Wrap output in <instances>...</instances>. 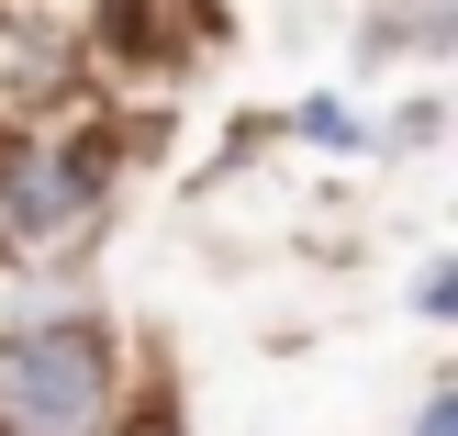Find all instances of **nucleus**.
<instances>
[{
	"label": "nucleus",
	"instance_id": "1",
	"mask_svg": "<svg viewBox=\"0 0 458 436\" xmlns=\"http://www.w3.org/2000/svg\"><path fill=\"white\" fill-rule=\"evenodd\" d=\"M123 403V325L101 303H34L0 325V425L12 436H89Z\"/></svg>",
	"mask_w": 458,
	"mask_h": 436
},
{
	"label": "nucleus",
	"instance_id": "2",
	"mask_svg": "<svg viewBox=\"0 0 458 436\" xmlns=\"http://www.w3.org/2000/svg\"><path fill=\"white\" fill-rule=\"evenodd\" d=\"M101 146L67 134V146H0V235L12 246H56L101 213Z\"/></svg>",
	"mask_w": 458,
	"mask_h": 436
},
{
	"label": "nucleus",
	"instance_id": "3",
	"mask_svg": "<svg viewBox=\"0 0 458 436\" xmlns=\"http://www.w3.org/2000/svg\"><path fill=\"white\" fill-rule=\"evenodd\" d=\"M89 436H191V425H179V403H134V415H101Z\"/></svg>",
	"mask_w": 458,
	"mask_h": 436
},
{
	"label": "nucleus",
	"instance_id": "4",
	"mask_svg": "<svg viewBox=\"0 0 458 436\" xmlns=\"http://www.w3.org/2000/svg\"><path fill=\"white\" fill-rule=\"evenodd\" d=\"M414 313H458V269H447V258H437V269L414 280Z\"/></svg>",
	"mask_w": 458,
	"mask_h": 436
},
{
	"label": "nucleus",
	"instance_id": "5",
	"mask_svg": "<svg viewBox=\"0 0 458 436\" xmlns=\"http://www.w3.org/2000/svg\"><path fill=\"white\" fill-rule=\"evenodd\" d=\"M302 134H313V146H358V124H347L335 101H313V112H302Z\"/></svg>",
	"mask_w": 458,
	"mask_h": 436
},
{
	"label": "nucleus",
	"instance_id": "6",
	"mask_svg": "<svg viewBox=\"0 0 458 436\" xmlns=\"http://www.w3.org/2000/svg\"><path fill=\"white\" fill-rule=\"evenodd\" d=\"M0 258H12V235H0Z\"/></svg>",
	"mask_w": 458,
	"mask_h": 436
}]
</instances>
